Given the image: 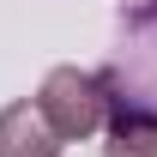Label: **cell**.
Masks as SVG:
<instances>
[{
  "label": "cell",
  "instance_id": "1",
  "mask_svg": "<svg viewBox=\"0 0 157 157\" xmlns=\"http://www.w3.org/2000/svg\"><path fill=\"white\" fill-rule=\"evenodd\" d=\"M97 78L109 97L103 157H157V0H133L121 12Z\"/></svg>",
  "mask_w": 157,
  "mask_h": 157
},
{
  "label": "cell",
  "instance_id": "2",
  "mask_svg": "<svg viewBox=\"0 0 157 157\" xmlns=\"http://www.w3.org/2000/svg\"><path fill=\"white\" fill-rule=\"evenodd\" d=\"M42 115H48V127H55L60 139H91L109 127V97H103V78L85 73V67H55V73L42 78Z\"/></svg>",
  "mask_w": 157,
  "mask_h": 157
},
{
  "label": "cell",
  "instance_id": "3",
  "mask_svg": "<svg viewBox=\"0 0 157 157\" xmlns=\"http://www.w3.org/2000/svg\"><path fill=\"white\" fill-rule=\"evenodd\" d=\"M67 139L48 127L42 103H6L0 109V157H60Z\"/></svg>",
  "mask_w": 157,
  "mask_h": 157
}]
</instances>
